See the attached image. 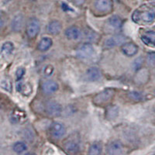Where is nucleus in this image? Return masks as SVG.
I'll list each match as a JSON object with an SVG mask.
<instances>
[{"mask_svg": "<svg viewBox=\"0 0 155 155\" xmlns=\"http://www.w3.org/2000/svg\"><path fill=\"white\" fill-rule=\"evenodd\" d=\"M61 8H62V9H64V11L72 10V9H71V8L69 7V6H68V5L67 4H65V3H62V5H61Z\"/></svg>", "mask_w": 155, "mask_h": 155, "instance_id": "nucleus-34", "label": "nucleus"}, {"mask_svg": "<svg viewBox=\"0 0 155 155\" xmlns=\"http://www.w3.org/2000/svg\"><path fill=\"white\" fill-rule=\"evenodd\" d=\"M127 37L124 35L122 34H116V35L112 36L105 41L104 43V48L106 49H110V48H115L119 45H123L124 43H126L127 41Z\"/></svg>", "mask_w": 155, "mask_h": 155, "instance_id": "nucleus-7", "label": "nucleus"}, {"mask_svg": "<svg viewBox=\"0 0 155 155\" xmlns=\"http://www.w3.org/2000/svg\"><path fill=\"white\" fill-rule=\"evenodd\" d=\"M14 44L13 43L10 42V41H6V42L3 43L1 48V55L2 57H8L14 51Z\"/></svg>", "mask_w": 155, "mask_h": 155, "instance_id": "nucleus-22", "label": "nucleus"}, {"mask_svg": "<svg viewBox=\"0 0 155 155\" xmlns=\"http://www.w3.org/2000/svg\"><path fill=\"white\" fill-rule=\"evenodd\" d=\"M122 53L127 57H133L139 51V47L132 42L124 43L121 46Z\"/></svg>", "mask_w": 155, "mask_h": 155, "instance_id": "nucleus-9", "label": "nucleus"}, {"mask_svg": "<svg viewBox=\"0 0 155 155\" xmlns=\"http://www.w3.org/2000/svg\"><path fill=\"white\" fill-rule=\"evenodd\" d=\"M54 70V68L53 66L51 64H48L43 69V74H44V76L48 77V76H51V74H53Z\"/></svg>", "mask_w": 155, "mask_h": 155, "instance_id": "nucleus-32", "label": "nucleus"}, {"mask_svg": "<svg viewBox=\"0 0 155 155\" xmlns=\"http://www.w3.org/2000/svg\"><path fill=\"white\" fill-rule=\"evenodd\" d=\"M95 49L91 44H83L76 51V55L80 59H88L94 54Z\"/></svg>", "mask_w": 155, "mask_h": 155, "instance_id": "nucleus-5", "label": "nucleus"}, {"mask_svg": "<svg viewBox=\"0 0 155 155\" xmlns=\"http://www.w3.org/2000/svg\"><path fill=\"white\" fill-rule=\"evenodd\" d=\"M146 61L149 66H153L155 65V53L154 52H150L147 54L146 57Z\"/></svg>", "mask_w": 155, "mask_h": 155, "instance_id": "nucleus-30", "label": "nucleus"}, {"mask_svg": "<svg viewBox=\"0 0 155 155\" xmlns=\"http://www.w3.org/2000/svg\"><path fill=\"white\" fill-rule=\"evenodd\" d=\"M26 119V115L23 111L19 110V109H14L9 114V121L12 124H17L23 122Z\"/></svg>", "mask_w": 155, "mask_h": 155, "instance_id": "nucleus-16", "label": "nucleus"}, {"mask_svg": "<svg viewBox=\"0 0 155 155\" xmlns=\"http://www.w3.org/2000/svg\"><path fill=\"white\" fill-rule=\"evenodd\" d=\"M113 6V0H96L95 2V8L99 12H108L111 11Z\"/></svg>", "mask_w": 155, "mask_h": 155, "instance_id": "nucleus-12", "label": "nucleus"}, {"mask_svg": "<svg viewBox=\"0 0 155 155\" xmlns=\"http://www.w3.org/2000/svg\"><path fill=\"white\" fill-rule=\"evenodd\" d=\"M8 1H10V0H8Z\"/></svg>", "mask_w": 155, "mask_h": 155, "instance_id": "nucleus-35", "label": "nucleus"}, {"mask_svg": "<svg viewBox=\"0 0 155 155\" xmlns=\"http://www.w3.org/2000/svg\"><path fill=\"white\" fill-rule=\"evenodd\" d=\"M102 145L100 142H94L88 148V154L99 155L102 153Z\"/></svg>", "mask_w": 155, "mask_h": 155, "instance_id": "nucleus-25", "label": "nucleus"}, {"mask_svg": "<svg viewBox=\"0 0 155 155\" xmlns=\"http://www.w3.org/2000/svg\"><path fill=\"white\" fill-rule=\"evenodd\" d=\"M41 30V23L36 17H32L29 19L26 26V33L30 38H35Z\"/></svg>", "mask_w": 155, "mask_h": 155, "instance_id": "nucleus-3", "label": "nucleus"}, {"mask_svg": "<svg viewBox=\"0 0 155 155\" xmlns=\"http://www.w3.org/2000/svg\"><path fill=\"white\" fill-rule=\"evenodd\" d=\"M59 88V85L53 80H46L41 84V89L47 95H51L56 92Z\"/></svg>", "mask_w": 155, "mask_h": 155, "instance_id": "nucleus-10", "label": "nucleus"}, {"mask_svg": "<svg viewBox=\"0 0 155 155\" xmlns=\"http://www.w3.org/2000/svg\"><path fill=\"white\" fill-rule=\"evenodd\" d=\"M62 30L61 23L58 20H52L50 22L47 27V30L51 35H58Z\"/></svg>", "mask_w": 155, "mask_h": 155, "instance_id": "nucleus-18", "label": "nucleus"}, {"mask_svg": "<svg viewBox=\"0 0 155 155\" xmlns=\"http://www.w3.org/2000/svg\"><path fill=\"white\" fill-rule=\"evenodd\" d=\"M148 78H149V72H148V71L142 68L137 71L134 80H135V82L137 84L142 85V84H144V83L147 81Z\"/></svg>", "mask_w": 155, "mask_h": 155, "instance_id": "nucleus-17", "label": "nucleus"}, {"mask_svg": "<svg viewBox=\"0 0 155 155\" xmlns=\"http://www.w3.org/2000/svg\"><path fill=\"white\" fill-rule=\"evenodd\" d=\"M128 97L132 100L135 101V102H139L143 99V95L141 92H137V91H132V92H130L127 94Z\"/></svg>", "mask_w": 155, "mask_h": 155, "instance_id": "nucleus-28", "label": "nucleus"}, {"mask_svg": "<svg viewBox=\"0 0 155 155\" xmlns=\"http://www.w3.org/2000/svg\"><path fill=\"white\" fill-rule=\"evenodd\" d=\"M45 112L48 116L58 117L61 114L62 107L61 104L55 101H48L45 104Z\"/></svg>", "mask_w": 155, "mask_h": 155, "instance_id": "nucleus-6", "label": "nucleus"}, {"mask_svg": "<svg viewBox=\"0 0 155 155\" xmlns=\"http://www.w3.org/2000/svg\"><path fill=\"white\" fill-rule=\"evenodd\" d=\"M52 45H53L52 39L48 37H43L37 44V50L41 52H44V51H48Z\"/></svg>", "mask_w": 155, "mask_h": 155, "instance_id": "nucleus-20", "label": "nucleus"}, {"mask_svg": "<svg viewBox=\"0 0 155 155\" xmlns=\"http://www.w3.org/2000/svg\"><path fill=\"white\" fill-rule=\"evenodd\" d=\"M141 41L150 48H155V30H145L140 34Z\"/></svg>", "mask_w": 155, "mask_h": 155, "instance_id": "nucleus-8", "label": "nucleus"}, {"mask_svg": "<svg viewBox=\"0 0 155 155\" xmlns=\"http://www.w3.org/2000/svg\"><path fill=\"white\" fill-rule=\"evenodd\" d=\"M115 95V90L113 88H106L98 92L92 99V102L97 106L107 104Z\"/></svg>", "mask_w": 155, "mask_h": 155, "instance_id": "nucleus-2", "label": "nucleus"}, {"mask_svg": "<svg viewBox=\"0 0 155 155\" xmlns=\"http://www.w3.org/2000/svg\"><path fill=\"white\" fill-rule=\"evenodd\" d=\"M1 87L5 92L11 93L12 91V84L10 80L7 78H3L1 81Z\"/></svg>", "mask_w": 155, "mask_h": 155, "instance_id": "nucleus-27", "label": "nucleus"}, {"mask_svg": "<svg viewBox=\"0 0 155 155\" xmlns=\"http://www.w3.org/2000/svg\"><path fill=\"white\" fill-rule=\"evenodd\" d=\"M85 1H86V0H72L73 3L75 4L78 6H81V5H82L83 4L85 3Z\"/></svg>", "mask_w": 155, "mask_h": 155, "instance_id": "nucleus-33", "label": "nucleus"}, {"mask_svg": "<svg viewBox=\"0 0 155 155\" xmlns=\"http://www.w3.org/2000/svg\"><path fill=\"white\" fill-rule=\"evenodd\" d=\"M143 64V58H141V57H139L137 59H135L133 63V68L134 69V71H138L139 69L142 68V65Z\"/></svg>", "mask_w": 155, "mask_h": 155, "instance_id": "nucleus-29", "label": "nucleus"}, {"mask_svg": "<svg viewBox=\"0 0 155 155\" xmlns=\"http://www.w3.org/2000/svg\"><path fill=\"white\" fill-rule=\"evenodd\" d=\"M85 75H86V78L89 81H97L102 77V72L99 68L90 67L86 71Z\"/></svg>", "mask_w": 155, "mask_h": 155, "instance_id": "nucleus-14", "label": "nucleus"}, {"mask_svg": "<svg viewBox=\"0 0 155 155\" xmlns=\"http://www.w3.org/2000/svg\"><path fill=\"white\" fill-rule=\"evenodd\" d=\"M16 90L21 95H24V96H29L30 95H31L32 92H33V87L30 83L23 82L20 80V81H17L16 82Z\"/></svg>", "mask_w": 155, "mask_h": 155, "instance_id": "nucleus-13", "label": "nucleus"}, {"mask_svg": "<svg viewBox=\"0 0 155 155\" xmlns=\"http://www.w3.org/2000/svg\"><path fill=\"white\" fill-rule=\"evenodd\" d=\"M24 27V16L22 14H17L13 17L11 23V28L14 32L21 31Z\"/></svg>", "mask_w": 155, "mask_h": 155, "instance_id": "nucleus-15", "label": "nucleus"}, {"mask_svg": "<svg viewBox=\"0 0 155 155\" xmlns=\"http://www.w3.org/2000/svg\"><path fill=\"white\" fill-rule=\"evenodd\" d=\"M124 153V146L121 142L113 140L108 144L107 153L110 155H118Z\"/></svg>", "mask_w": 155, "mask_h": 155, "instance_id": "nucleus-11", "label": "nucleus"}, {"mask_svg": "<svg viewBox=\"0 0 155 155\" xmlns=\"http://www.w3.org/2000/svg\"><path fill=\"white\" fill-rule=\"evenodd\" d=\"M25 74H26V70L23 68L20 67L18 68L17 70L16 71V81H20L23 79V78L24 77Z\"/></svg>", "mask_w": 155, "mask_h": 155, "instance_id": "nucleus-31", "label": "nucleus"}, {"mask_svg": "<svg viewBox=\"0 0 155 155\" xmlns=\"http://www.w3.org/2000/svg\"><path fill=\"white\" fill-rule=\"evenodd\" d=\"M132 20L140 26L151 24L155 20V11L151 8L142 5L133 12Z\"/></svg>", "mask_w": 155, "mask_h": 155, "instance_id": "nucleus-1", "label": "nucleus"}, {"mask_svg": "<svg viewBox=\"0 0 155 155\" xmlns=\"http://www.w3.org/2000/svg\"><path fill=\"white\" fill-rule=\"evenodd\" d=\"M64 34L65 37H67L68 40H78L81 36V31L77 27L75 26H71V27H68L64 31Z\"/></svg>", "mask_w": 155, "mask_h": 155, "instance_id": "nucleus-19", "label": "nucleus"}, {"mask_svg": "<svg viewBox=\"0 0 155 155\" xmlns=\"http://www.w3.org/2000/svg\"><path fill=\"white\" fill-rule=\"evenodd\" d=\"M122 24H123V20L121 19V18L116 15L111 16L108 19V25L114 30H119L120 28H121Z\"/></svg>", "mask_w": 155, "mask_h": 155, "instance_id": "nucleus-24", "label": "nucleus"}, {"mask_svg": "<svg viewBox=\"0 0 155 155\" xmlns=\"http://www.w3.org/2000/svg\"><path fill=\"white\" fill-rule=\"evenodd\" d=\"M64 149L69 153H77L79 150V144L74 140H68L64 144Z\"/></svg>", "mask_w": 155, "mask_h": 155, "instance_id": "nucleus-23", "label": "nucleus"}, {"mask_svg": "<svg viewBox=\"0 0 155 155\" xmlns=\"http://www.w3.org/2000/svg\"><path fill=\"white\" fill-rule=\"evenodd\" d=\"M12 149L16 153H22L27 150V146L24 142L18 141L13 144Z\"/></svg>", "mask_w": 155, "mask_h": 155, "instance_id": "nucleus-26", "label": "nucleus"}, {"mask_svg": "<svg viewBox=\"0 0 155 155\" xmlns=\"http://www.w3.org/2000/svg\"><path fill=\"white\" fill-rule=\"evenodd\" d=\"M119 116V108L115 105H112L106 108L105 116L109 120H113Z\"/></svg>", "mask_w": 155, "mask_h": 155, "instance_id": "nucleus-21", "label": "nucleus"}, {"mask_svg": "<svg viewBox=\"0 0 155 155\" xmlns=\"http://www.w3.org/2000/svg\"><path fill=\"white\" fill-rule=\"evenodd\" d=\"M67 130L64 124L58 121L53 122L50 126V134L54 139H61L66 134Z\"/></svg>", "mask_w": 155, "mask_h": 155, "instance_id": "nucleus-4", "label": "nucleus"}]
</instances>
